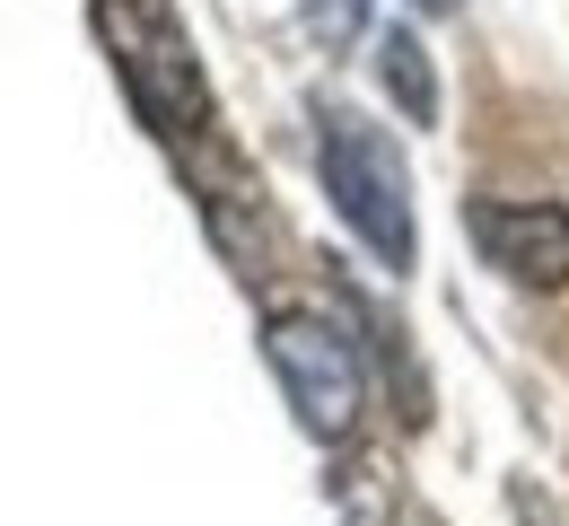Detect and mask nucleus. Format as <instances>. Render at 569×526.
Segmentation results:
<instances>
[{"instance_id": "obj_1", "label": "nucleus", "mask_w": 569, "mask_h": 526, "mask_svg": "<svg viewBox=\"0 0 569 526\" xmlns=\"http://www.w3.org/2000/svg\"><path fill=\"white\" fill-rule=\"evenodd\" d=\"M97 36H106L114 71H123V88H132L141 123H149V132H158L176 158H184L193 176H202V202H211V220L237 237L228 202L246 193V176H237V158H228V132H219L211 79H202V62H193V36H184V18H176L167 0H97Z\"/></svg>"}, {"instance_id": "obj_2", "label": "nucleus", "mask_w": 569, "mask_h": 526, "mask_svg": "<svg viewBox=\"0 0 569 526\" xmlns=\"http://www.w3.org/2000/svg\"><path fill=\"white\" fill-rule=\"evenodd\" d=\"M316 167H325V193L351 220V237L403 272L412 264V176H403L395 141L359 106H316Z\"/></svg>"}, {"instance_id": "obj_3", "label": "nucleus", "mask_w": 569, "mask_h": 526, "mask_svg": "<svg viewBox=\"0 0 569 526\" xmlns=\"http://www.w3.org/2000/svg\"><path fill=\"white\" fill-rule=\"evenodd\" d=\"M263 343H272V369H281L298 421H307L316 439H351L359 360H351V343H342V325H333V316H307V307H281V316L263 325Z\"/></svg>"}, {"instance_id": "obj_4", "label": "nucleus", "mask_w": 569, "mask_h": 526, "mask_svg": "<svg viewBox=\"0 0 569 526\" xmlns=\"http://www.w3.org/2000/svg\"><path fill=\"white\" fill-rule=\"evenodd\" d=\"M482 264H499L526 290H561L569 281V211L561 202H473L465 211Z\"/></svg>"}, {"instance_id": "obj_5", "label": "nucleus", "mask_w": 569, "mask_h": 526, "mask_svg": "<svg viewBox=\"0 0 569 526\" xmlns=\"http://www.w3.org/2000/svg\"><path fill=\"white\" fill-rule=\"evenodd\" d=\"M377 79L395 88V106H403L412 123H438V71H429V44H421V36L395 27V36L377 44Z\"/></svg>"}, {"instance_id": "obj_6", "label": "nucleus", "mask_w": 569, "mask_h": 526, "mask_svg": "<svg viewBox=\"0 0 569 526\" xmlns=\"http://www.w3.org/2000/svg\"><path fill=\"white\" fill-rule=\"evenodd\" d=\"M359 18H368L359 0H307V27L325 36V53H333V44H351V36H359Z\"/></svg>"}, {"instance_id": "obj_7", "label": "nucleus", "mask_w": 569, "mask_h": 526, "mask_svg": "<svg viewBox=\"0 0 569 526\" xmlns=\"http://www.w3.org/2000/svg\"><path fill=\"white\" fill-rule=\"evenodd\" d=\"M412 9H465V0H412Z\"/></svg>"}]
</instances>
